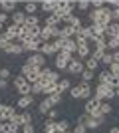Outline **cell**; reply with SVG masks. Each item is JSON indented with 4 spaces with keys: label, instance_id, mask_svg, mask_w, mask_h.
I'll use <instances>...</instances> for the list:
<instances>
[{
    "label": "cell",
    "instance_id": "cell-13",
    "mask_svg": "<svg viewBox=\"0 0 119 133\" xmlns=\"http://www.w3.org/2000/svg\"><path fill=\"white\" fill-rule=\"evenodd\" d=\"M16 0H0V8H2V12L4 14H8V12H16Z\"/></svg>",
    "mask_w": 119,
    "mask_h": 133
},
{
    "label": "cell",
    "instance_id": "cell-46",
    "mask_svg": "<svg viewBox=\"0 0 119 133\" xmlns=\"http://www.w3.org/2000/svg\"><path fill=\"white\" fill-rule=\"evenodd\" d=\"M91 6H93V10H99V8H103V6H105V2H103V0H93V2H91Z\"/></svg>",
    "mask_w": 119,
    "mask_h": 133
},
{
    "label": "cell",
    "instance_id": "cell-33",
    "mask_svg": "<svg viewBox=\"0 0 119 133\" xmlns=\"http://www.w3.org/2000/svg\"><path fill=\"white\" fill-rule=\"evenodd\" d=\"M89 97H91L89 83H81V99H89Z\"/></svg>",
    "mask_w": 119,
    "mask_h": 133
},
{
    "label": "cell",
    "instance_id": "cell-14",
    "mask_svg": "<svg viewBox=\"0 0 119 133\" xmlns=\"http://www.w3.org/2000/svg\"><path fill=\"white\" fill-rule=\"evenodd\" d=\"M24 22H26V14H24V10L12 12V24H16V26H24Z\"/></svg>",
    "mask_w": 119,
    "mask_h": 133
},
{
    "label": "cell",
    "instance_id": "cell-32",
    "mask_svg": "<svg viewBox=\"0 0 119 133\" xmlns=\"http://www.w3.org/2000/svg\"><path fill=\"white\" fill-rule=\"evenodd\" d=\"M10 44H12V42H10V38H8V36H6L4 32H0V50H6V48H8Z\"/></svg>",
    "mask_w": 119,
    "mask_h": 133
},
{
    "label": "cell",
    "instance_id": "cell-29",
    "mask_svg": "<svg viewBox=\"0 0 119 133\" xmlns=\"http://www.w3.org/2000/svg\"><path fill=\"white\" fill-rule=\"evenodd\" d=\"M107 48L111 52L119 50V36H113V38H107Z\"/></svg>",
    "mask_w": 119,
    "mask_h": 133
},
{
    "label": "cell",
    "instance_id": "cell-16",
    "mask_svg": "<svg viewBox=\"0 0 119 133\" xmlns=\"http://www.w3.org/2000/svg\"><path fill=\"white\" fill-rule=\"evenodd\" d=\"M6 54H8V56H18V54H22V44H16V42H12V44L10 46H8V48H6Z\"/></svg>",
    "mask_w": 119,
    "mask_h": 133
},
{
    "label": "cell",
    "instance_id": "cell-51",
    "mask_svg": "<svg viewBox=\"0 0 119 133\" xmlns=\"http://www.w3.org/2000/svg\"><path fill=\"white\" fill-rule=\"evenodd\" d=\"M6 22H8V14L0 12V24H6Z\"/></svg>",
    "mask_w": 119,
    "mask_h": 133
},
{
    "label": "cell",
    "instance_id": "cell-1",
    "mask_svg": "<svg viewBox=\"0 0 119 133\" xmlns=\"http://www.w3.org/2000/svg\"><path fill=\"white\" fill-rule=\"evenodd\" d=\"M14 88H16V91L20 95H30V83L26 82L24 76H16L14 78Z\"/></svg>",
    "mask_w": 119,
    "mask_h": 133
},
{
    "label": "cell",
    "instance_id": "cell-41",
    "mask_svg": "<svg viewBox=\"0 0 119 133\" xmlns=\"http://www.w3.org/2000/svg\"><path fill=\"white\" fill-rule=\"evenodd\" d=\"M107 70H109V74H111L113 78H119V64H111Z\"/></svg>",
    "mask_w": 119,
    "mask_h": 133
},
{
    "label": "cell",
    "instance_id": "cell-20",
    "mask_svg": "<svg viewBox=\"0 0 119 133\" xmlns=\"http://www.w3.org/2000/svg\"><path fill=\"white\" fill-rule=\"evenodd\" d=\"M2 133H20V129L10 121H2Z\"/></svg>",
    "mask_w": 119,
    "mask_h": 133
},
{
    "label": "cell",
    "instance_id": "cell-38",
    "mask_svg": "<svg viewBox=\"0 0 119 133\" xmlns=\"http://www.w3.org/2000/svg\"><path fill=\"white\" fill-rule=\"evenodd\" d=\"M56 125H58V129H60L62 133H64V131H69V129H68V127H69V123L66 121V119H60V121H56Z\"/></svg>",
    "mask_w": 119,
    "mask_h": 133
},
{
    "label": "cell",
    "instance_id": "cell-53",
    "mask_svg": "<svg viewBox=\"0 0 119 133\" xmlns=\"http://www.w3.org/2000/svg\"><path fill=\"white\" fill-rule=\"evenodd\" d=\"M2 109H4V103L0 101V121H2Z\"/></svg>",
    "mask_w": 119,
    "mask_h": 133
},
{
    "label": "cell",
    "instance_id": "cell-28",
    "mask_svg": "<svg viewBox=\"0 0 119 133\" xmlns=\"http://www.w3.org/2000/svg\"><path fill=\"white\" fill-rule=\"evenodd\" d=\"M26 28H32V26H40V20H38V14L34 16H26V22H24Z\"/></svg>",
    "mask_w": 119,
    "mask_h": 133
},
{
    "label": "cell",
    "instance_id": "cell-12",
    "mask_svg": "<svg viewBox=\"0 0 119 133\" xmlns=\"http://www.w3.org/2000/svg\"><path fill=\"white\" fill-rule=\"evenodd\" d=\"M40 72H42V68H30V72L24 76V78H26V82H28L30 85H32V83H36V82L40 79Z\"/></svg>",
    "mask_w": 119,
    "mask_h": 133
},
{
    "label": "cell",
    "instance_id": "cell-43",
    "mask_svg": "<svg viewBox=\"0 0 119 133\" xmlns=\"http://www.w3.org/2000/svg\"><path fill=\"white\" fill-rule=\"evenodd\" d=\"M101 62L103 64H105V66H111V64H113V58H111V52H105V54H103V58H101Z\"/></svg>",
    "mask_w": 119,
    "mask_h": 133
},
{
    "label": "cell",
    "instance_id": "cell-6",
    "mask_svg": "<svg viewBox=\"0 0 119 133\" xmlns=\"http://www.w3.org/2000/svg\"><path fill=\"white\" fill-rule=\"evenodd\" d=\"M66 70H68L69 74H74V76H79V74L83 72L85 68H83V62H81V60H78V58L74 56V60H72V62L68 64V68H66Z\"/></svg>",
    "mask_w": 119,
    "mask_h": 133
},
{
    "label": "cell",
    "instance_id": "cell-19",
    "mask_svg": "<svg viewBox=\"0 0 119 133\" xmlns=\"http://www.w3.org/2000/svg\"><path fill=\"white\" fill-rule=\"evenodd\" d=\"M69 88H72V82L69 79H60L58 82V94H66V91H69Z\"/></svg>",
    "mask_w": 119,
    "mask_h": 133
},
{
    "label": "cell",
    "instance_id": "cell-22",
    "mask_svg": "<svg viewBox=\"0 0 119 133\" xmlns=\"http://www.w3.org/2000/svg\"><path fill=\"white\" fill-rule=\"evenodd\" d=\"M97 68H99V62L95 60V58H87V60H85V70H89V72H95Z\"/></svg>",
    "mask_w": 119,
    "mask_h": 133
},
{
    "label": "cell",
    "instance_id": "cell-58",
    "mask_svg": "<svg viewBox=\"0 0 119 133\" xmlns=\"http://www.w3.org/2000/svg\"><path fill=\"white\" fill-rule=\"evenodd\" d=\"M0 68H2V66H0Z\"/></svg>",
    "mask_w": 119,
    "mask_h": 133
},
{
    "label": "cell",
    "instance_id": "cell-35",
    "mask_svg": "<svg viewBox=\"0 0 119 133\" xmlns=\"http://www.w3.org/2000/svg\"><path fill=\"white\" fill-rule=\"evenodd\" d=\"M46 26H62V22H60L54 14H48V18H46Z\"/></svg>",
    "mask_w": 119,
    "mask_h": 133
},
{
    "label": "cell",
    "instance_id": "cell-36",
    "mask_svg": "<svg viewBox=\"0 0 119 133\" xmlns=\"http://www.w3.org/2000/svg\"><path fill=\"white\" fill-rule=\"evenodd\" d=\"M20 123H22V127H24V125H28V123H32V115H30L28 111L20 113Z\"/></svg>",
    "mask_w": 119,
    "mask_h": 133
},
{
    "label": "cell",
    "instance_id": "cell-40",
    "mask_svg": "<svg viewBox=\"0 0 119 133\" xmlns=\"http://www.w3.org/2000/svg\"><path fill=\"white\" fill-rule=\"evenodd\" d=\"M48 99H50L52 107H54V105H58V103H60V101H62V94H54V95H50V97H48Z\"/></svg>",
    "mask_w": 119,
    "mask_h": 133
},
{
    "label": "cell",
    "instance_id": "cell-37",
    "mask_svg": "<svg viewBox=\"0 0 119 133\" xmlns=\"http://www.w3.org/2000/svg\"><path fill=\"white\" fill-rule=\"evenodd\" d=\"M28 32H30V38H40V32H42V26H32L28 28Z\"/></svg>",
    "mask_w": 119,
    "mask_h": 133
},
{
    "label": "cell",
    "instance_id": "cell-26",
    "mask_svg": "<svg viewBox=\"0 0 119 133\" xmlns=\"http://www.w3.org/2000/svg\"><path fill=\"white\" fill-rule=\"evenodd\" d=\"M81 76V83H89L91 79L95 78V72H89V70H83V72L79 74Z\"/></svg>",
    "mask_w": 119,
    "mask_h": 133
},
{
    "label": "cell",
    "instance_id": "cell-17",
    "mask_svg": "<svg viewBox=\"0 0 119 133\" xmlns=\"http://www.w3.org/2000/svg\"><path fill=\"white\" fill-rule=\"evenodd\" d=\"M56 2L58 0H44V2H40V8L44 12H48V14H52V12L56 10Z\"/></svg>",
    "mask_w": 119,
    "mask_h": 133
},
{
    "label": "cell",
    "instance_id": "cell-8",
    "mask_svg": "<svg viewBox=\"0 0 119 133\" xmlns=\"http://www.w3.org/2000/svg\"><path fill=\"white\" fill-rule=\"evenodd\" d=\"M32 103H34V95H32V94H30V95H20L18 101H16V107H18V109H28Z\"/></svg>",
    "mask_w": 119,
    "mask_h": 133
},
{
    "label": "cell",
    "instance_id": "cell-52",
    "mask_svg": "<svg viewBox=\"0 0 119 133\" xmlns=\"http://www.w3.org/2000/svg\"><path fill=\"white\" fill-rule=\"evenodd\" d=\"M8 88V82H6V79H0V89H6Z\"/></svg>",
    "mask_w": 119,
    "mask_h": 133
},
{
    "label": "cell",
    "instance_id": "cell-50",
    "mask_svg": "<svg viewBox=\"0 0 119 133\" xmlns=\"http://www.w3.org/2000/svg\"><path fill=\"white\" fill-rule=\"evenodd\" d=\"M111 58H113V64H119V50L111 52Z\"/></svg>",
    "mask_w": 119,
    "mask_h": 133
},
{
    "label": "cell",
    "instance_id": "cell-49",
    "mask_svg": "<svg viewBox=\"0 0 119 133\" xmlns=\"http://www.w3.org/2000/svg\"><path fill=\"white\" fill-rule=\"evenodd\" d=\"M85 131H87V129H85L81 123H78V125H75V129H74V133H85Z\"/></svg>",
    "mask_w": 119,
    "mask_h": 133
},
{
    "label": "cell",
    "instance_id": "cell-18",
    "mask_svg": "<svg viewBox=\"0 0 119 133\" xmlns=\"http://www.w3.org/2000/svg\"><path fill=\"white\" fill-rule=\"evenodd\" d=\"M38 8H40V4H36V2H26L24 4V14L26 16H34Z\"/></svg>",
    "mask_w": 119,
    "mask_h": 133
},
{
    "label": "cell",
    "instance_id": "cell-31",
    "mask_svg": "<svg viewBox=\"0 0 119 133\" xmlns=\"http://www.w3.org/2000/svg\"><path fill=\"white\" fill-rule=\"evenodd\" d=\"M44 94L48 95V97L58 94V83H48V85H44Z\"/></svg>",
    "mask_w": 119,
    "mask_h": 133
},
{
    "label": "cell",
    "instance_id": "cell-24",
    "mask_svg": "<svg viewBox=\"0 0 119 133\" xmlns=\"http://www.w3.org/2000/svg\"><path fill=\"white\" fill-rule=\"evenodd\" d=\"M40 54L44 56V58H46V56H56V54H54V50H52V44H50V42H46V44L40 46Z\"/></svg>",
    "mask_w": 119,
    "mask_h": 133
},
{
    "label": "cell",
    "instance_id": "cell-55",
    "mask_svg": "<svg viewBox=\"0 0 119 133\" xmlns=\"http://www.w3.org/2000/svg\"><path fill=\"white\" fill-rule=\"evenodd\" d=\"M0 32H4V24H0Z\"/></svg>",
    "mask_w": 119,
    "mask_h": 133
},
{
    "label": "cell",
    "instance_id": "cell-5",
    "mask_svg": "<svg viewBox=\"0 0 119 133\" xmlns=\"http://www.w3.org/2000/svg\"><path fill=\"white\" fill-rule=\"evenodd\" d=\"M28 66H32V68H46V58L40 52H36V54H30L28 56V62H26Z\"/></svg>",
    "mask_w": 119,
    "mask_h": 133
},
{
    "label": "cell",
    "instance_id": "cell-15",
    "mask_svg": "<svg viewBox=\"0 0 119 133\" xmlns=\"http://www.w3.org/2000/svg\"><path fill=\"white\" fill-rule=\"evenodd\" d=\"M16 113H18V111H16L14 105H4V109H2V121H10Z\"/></svg>",
    "mask_w": 119,
    "mask_h": 133
},
{
    "label": "cell",
    "instance_id": "cell-4",
    "mask_svg": "<svg viewBox=\"0 0 119 133\" xmlns=\"http://www.w3.org/2000/svg\"><path fill=\"white\" fill-rule=\"evenodd\" d=\"M74 60V56L72 54H66V52H60V54H56V70H66L68 68V64Z\"/></svg>",
    "mask_w": 119,
    "mask_h": 133
},
{
    "label": "cell",
    "instance_id": "cell-27",
    "mask_svg": "<svg viewBox=\"0 0 119 133\" xmlns=\"http://www.w3.org/2000/svg\"><path fill=\"white\" fill-rule=\"evenodd\" d=\"M50 109H52V103H50V99H48V97H46L44 101H40V105H38V111H40V113H44V115H46Z\"/></svg>",
    "mask_w": 119,
    "mask_h": 133
},
{
    "label": "cell",
    "instance_id": "cell-54",
    "mask_svg": "<svg viewBox=\"0 0 119 133\" xmlns=\"http://www.w3.org/2000/svg\"><path fill=\"white\" fill-rule=\"evenodd\" d=\"M109 133H119V127H111V131Z\"/></svg>",
    "mask_w": 119,
    "mask_h": 133
},
{
    "label": "cell",
    "instance_id": "cell-2",
    "mask_svg": "<svg viewBox=\"0 0 119 133\" xmlns=\"http://www.w3.org/2000/svg\"><path fill=\"white\" fill-rule=\"evenodd\" d=\"M87 32H89V42L97 38H105V26H101V24H89Z\"/></svg>",
    "mask_w": 119,
    "mask_h": 133
},
{
    "label": "cell",
    "instance_id": "cell-30",
    "mask_svg": "<svg viewBox=\"0 0 119 133\" xmlns=\"http://www.w3.org/2000/svg\"><path fill=\"white\" fill-rule=\"evenodd\" d=\"M30 94H32V95H40V94H44V85H42L40 82L32 83V85H30Z\"/></svg>",
    "mask_w": 119,
    "mask_h": 133
},
{
    "label": "cell",
    "instance_id": "cell-21",
    "mask_svg": "<svg viewBox=\"0 0 119 133\" xmlns=\"http://www.w3.org/2000/svg\"><path fill=\"white\" fill-rule=\"evenodd\" d=\"M111 111H113V107H111V103H109V101H99V113H101L103 117L109 115Z\"/></svg>",
    "mask_w": 119,
    "mask_h": 133
},
{
    "label": "cell",
    "instance_id": "cell-7",
    "mask_svg": "<svg viewBox=\"0 0 119 133\" xmlns=\"http://www.w3.org/2000/svg\"><path fill=\"white\" fill-rule=\"evenodd\" d=\"M78 123H81L85 129H95V127H99V125H101V123L97 121L95 117H91V115H81Z\"/></svg>",
    "mask_w": 119,
    "mask_h": 133
},
{
    "label": "cell",
    "instance_id": "cell-44",
    "mask_svg": "<svg viewBox=\"0 0 119 133\" xmlns=\"http://www.w3.org/2000/svg\"><path fill=\"white\" fill-rule=\"evenodd\" d=\"M10 78V70L8 68H0V79H8Z\"/></svg>",
    "mask_w": 119,
    "mask_h": 133
},
{
    "label": "cell",
    "instance_id": "cell-56",
    "mask_svg": "<svg viewBox=\"0 0 119 133\" xmlns=\"http://www.w3.org/2000/svg\"><path fill=\"white\" fill-rule=\"evenodd\" d=\"M0 133H2V121H0Z\"/></svg>",
    "mask_w": 119,
    "mask_h": 133
},
{
    "label": "cell",
    "instance_id": "cell-45",
    "mask_svg": "<svg viewBox=\"0 0 119 133\" xmlns=\"http://www.w3.org/2000/svg\"><path fill=\"white\" fill-rule=\"evenodd\" d=\"M20 133H36V127L32 125V123H28V125H24V127H22Z\"/></svg>",
    "mask_w": 119,
    "mask_h": 133
},
{
    "label": "cell",
    "instance_id": "cell-42",
    "mask_svg": "<svg viewBox=\"0 0 119 133\" xmlns=\"http://www.w3.org/2000/svg\"><path fill=\"white\" fill-rule=\"evenodd\" d=\"M75 6H78L79 10H87V8L91 6V2L89 0H79V2H75Z\"/></svg>",
    "mask_w": 119,
    "mask_h": 133
},
{
    "label": "cell",
    "instance_id": "cell-11",
    "mask_svg": "<svg viewBox=\"0 0 119 133\" xmlns=\"http://www.w3.org/2000/svg\"><path fill=\"white\" fill-rule=\"evenodd\" d=\"M109 85H103V83H97V88L93 89V99L97 101H105V94H107Z\"/></svg>",
    "mask_w": 119,
    "mask_h": 133
},
{
    "label": "cell",
    "instance_id": "cell-48",
    "mask_svg": "<svg viewBox=\"0 0 119 133\" xmlns=\"http://www.w3.org/2000/svg\"><path fill=\"white\" fill-rule=\"evenodd\" d=\"M103 54H105V52H97V50H93L91 52V58H95L97 62H101V58H103Z\"/></svg>",
    "mask_w": 119,
    "mask_h": 133
},
{
    "label": "cell",
    "instance_id": "cell-10",
    "mask_svg": "<svg viewBox=\"0 0 119 133\" xmlns=\"http://www.w3.org/2000/svg\"><path fill=\"white\" fill-rule=\"evenodd\" d=\"M99 83H103V85H115V78L109 74V70H101L99 72Z\"/></svg>",
    "mask_w": 119,
    "mask_h": 133
},
{
    "label": "cell",
    "instance_id": "cell-23",
    "mask_svg": "<svg viewBox=\"0 0 119 133\" xmlns=\"http://www.w3.org/2000/svg\"><path fill=\"white\" fill-rule=\"evenodd\" d=\"M93 46H95L97 52H105L107 50V40L105 38H97V40H93Z\"/></svg>",
    "mask_w": 119,
    "mask_h": 133
},
{
    "label": "cell",
    "instance_id": "cell-3",
    "mask_svg": "<svg viewBox=\"0 0 119 133\" xmlns=\"http://www.w3.org/2000/svg\"><path fill=\"white\" fill-rule=\"evenodd\" d=\"M40 46H42V40L40 38H28L26 42H22V50L24 52H30V54H36V52H40Z\"/></svg>",
    "mask_w": 119,
    "mask_h": 133
},
{
    "label": "cell",
    "instance_id": "cell-9",
    "mask_svg": "<svg viewBox=\"0 0 119 133\" xmlns=\"http://www.w3.org/2000/svg\"><path fill=\"white\" fill-rule=\"evenodd\" d=\"M62 52H66V54H72V56H75V52H78V44H75V40H74V38H68V40H64Z\"/></svg>",
    "mask_w": 119,
    "mask_h": 133
},
{
    "label": "cell",
    "instance_id": "cell-57",
    "mask_svg": "<svg viewBox=\"0 0 119 133\" xmlns=\"http://www.w3.org/2000/svg\"><path fill=\"white\" fill-rule=\"evenodd\" d=\"M64 133H74V131H64Z\"/></svg>",
    "mask_w": 119,
    "mask_h": 133
},
{
    "label": "cell",
    "instance_id": "cell-39",
    "mask_svg": "<svg viewBox=\"0 0 119 133\" xmlns=\"http://www.w3.org/2000/svg\"><path fill=\"white\" fill-rule=\"evenodd\" d=\"M46 115H48V121H56L58 117H60V113H58V109H54V107H52V109L48 111Z\"/></svg>",
    "mask_w": 119,
    "mask_h": 133
},
{
    "label": "cell",
    "instance_id": "cell-34",
    "mask_svg": "<svg viewBox=\"0 0 119 133\" xmlns=\"http://www.w3.org/2000/svg\"><path fill=\"white\" fill-rule=\"evenodd\" d=\"M54 131H60V129H58V125H56V121H46L44 133H54Z\"/></svg>",
    "mask_w": 119,
    "mask_h": 133
},
{
    "label": "cell",
    "instance_id": "cell-25",
    "mask_svg": "<svg viewBox=\"0 0 119 133\" xmlns=\"http://www.w3.org/2000/svg\"><path fill=\"white\" fill-rule=\"evenodd\" d=\"M69 95H72L74 99H81V83L72 85V88H69Z\"/></svg>",
    "mask_w": 119,
    "mask_h": 133
},
{
    "label": "cell",
    "instance_id": "cell-47",
    "mask_svg": "<svg viewBox=\"0 0 119 133\" xmlns=\"http://www.w3.org/2000/svg\"><path fill=\"white\" fill-rule=\"evenodd\" d=\"M10 123H14V125H16V127H18V129L22 127V123H20V113H16V115L12 117V119H10Z\"/></svg>",
    "mask_w": 119,
    "mask_h": 133
}]
</instances>
